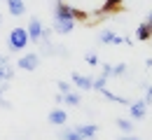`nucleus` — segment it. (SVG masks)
<instances>
[{
  "mask_svg": "<svg viewBox=\"0 0 152 140\" xmlns=\"http://www.w3.org/2000/svg\"><path fill=\"white\" fill-rule=\"evenodd\" d=\"M7 44H10V52H21V49H26L31 42H28V33H26V28H12L10 30V38H7Z\"/></svg>",
  "mask_w": 152,
  "mask_h": 140,
  "instance_id": "1",
  "label": "nucleus"
},
{
  "mask_svg": "<svg viewBox=\"0 0 152 140\" xmlns=\"http://www.w3.org/2000/svg\"><path fill=\"white\" fill-rule=\"evenodd\" d=\"M42 21L38 19V17H31V21H28V26H26V33H28V42L31 44H35L38 47L40 40H42Z\"/></svg>",
  "mask_w": 152,
  "mask_h": 140,
  "instance_id": "2",
  "label": "nucleus"
},
{
  "mask_svg": "<svg viewBox=\"0 0 152 140\" xmlns=\"http://www.w3.org/2000/svg\"><path fill=\"white\" fill-rule=\"evenodd\" d=\"M19 65L21 70H28V73H33V70H38L40 68V54L38 52H28V54H23L19 59Z\"/></svg>",
  "mask_w": 152,
  "mask_h": 140,
  "instance_id": "3",
  "label": "nucleus"
},
{
  "mask_svg": "<svg viewBox=\"0 0 152 140\" xmlns=\"http://www.w3.org/2000/svg\"><path fill=\"white\" fill-rule=\"evenodd\" d=\"M148 103L140 98V100H136V103H131L129 105V115H131V121H138V119H145V115H148Z\"/></svg>",
  "mask_w": 152,
  "mask_h": 140,
  "instance_id": "4",
  "label": "nucleus"
},
{
  "mask_svg": "<svg viewBox=\"0 0 152 140\" xmlns=\"http://www.w3.org/2000/svg\"><path fill=\"white\" fill-rule=\"evenodd\" d=\"M73 86H77L80 91H91V84H94V77L89 75H82V73H73Z\"/></svg>",
  "mask_w": 152,
  "mask_h": 140,
  "instance_id": "5",
  "label": "nucleus"
},
{
  "mask_svg": "<svg viewBox=\"0 0 152 140\" xmlns=\"http://www.w3.org/2000/svg\"><path fill=\"white\" fill-rule=\"evenodd\" d=\"M73 28H75L73 19H54V26H52V30L58 35H68V33H73Z\"/></svg>",
  "mask_w": 152,
  "mask_h": 140,
  "instance_id": "6",
  "label": "nucleus"
},
{
  "mask_svg": "<svg viewBox=\"0 0 152 140\" xmlns=\"http://www.w3.org/2000/svg\"><path fill=\"white\" fill-rule=\"evenodd\" d=\"M47 121L52 124V126H66V121H68V115H66V110H61V107H54L49 115H47Z\"/></svg>",
  "mask_w": 152,
  "mask_h": 140,
  "instance_id": "7",
  "label": "nucleus"
},
{
  "mask_svg": "<svg viewBox=\"0 0 152 140\" xmlns=\"http://www.w3.org/2000/svg\"><path fill=\"white\" fill-rule=\"evenodd\" d=\"M98 42H101V44H122L124 38L117 35L115 30H101V33H98Z\"/></svg>",
  "mask_w": 152,
  "mask_h": 140,
  "instance_id": "8",
  "label": "nucleus"
},
{
  "mask_svg": "<svg viewBox=\"0 0 152 140\" xmlns=\"http://www.w3.org/2000/svg\"><path fill=\"white\" fill-rule=\"evenodd\" d=\"M5 5H7V12L12 17H23L26 14V2L23 0H5Z\"/></svg>",
  "mask_w": 152,
  "mask_h": 140,
  "instance_id": "9",
  "label": "nucleus"
},
{
  "mask_svg": "<svg viewBox=\"0 0 152 140\" xmlns=\"http://www.w3.org/2000/svg\"><path fill=\"white\" fill-rule=\"evenodd\" d=\"M58 140H84V138L75 126H61L58 128Z\"/></svg>",
  "mask_w": 152,
  "mask_h": 140,
  "instance_id": "10",
  "label": "nucleus"
},
{
  "mask_svg": "<svg viewBox=\"0 0 152 140\" xmlns=\"http://www.w3.org/2000/svg\"><path fill=\"white\" fill-rule=\"evenodd\" d=\"M75 128L82 133V138H84V140H94L96 133H98V124H77Z\"/></svg>",
  "mask_w": 152,
  "mask_h": 140,
  "instance_id": "11",
  "label": "nucleus"
},
{
  "mask_svg": "<svg viewBox=\"0 0 152 140\" xmlns=\"http://www.w3.org/2000/svg\"><path fill=\"white\" fill-rule=\"evenodd\" d=\"M63 105H68V107H80L82 105V94L80 91H68L66 96H63Z\"/></svg>",
  "mask_w": 152,
  "mask_h": 140,
  "instance_id": "12",
  "label": "nucleus"
},
{
  "mask_svg": "<svg viewBox=\"0 0 152 140\" xmlns=\"http://www.w3.org/2000/svg\"><path fill=\"white\" fill-rule=\"evenodd\" d=\"M122 2L124 0H105L103 2V7L98 9L101 14H110V12H117V9H122Z\"/></svg>",
  "mask_w": 152,
  "mask_h": 140,
  "instance_id": "13",
  "label": "nucleus"
},
{
  "mask_svg": "<svg viewBox=\"0 0 152 140\" xmlns=\"http://www.w3.org/2000/svg\"><path fill=\"white\" fill-rule=\"evenodd\" d=\"M150 38H152V28L148 26V23H145V21H143V23L136 28V40L145 42V40H150Z\"/></svg>",
  "mask_w": 152,
  "mask_h": 140,
  "instance_id": "14",
  "label": "nucleus"
},
{
  "mask_svg": "<svg viewBox=\"0 0 152 140\" xmlns=\"http://www.w3.org/2000/svg\"><path fill=\"white\" fill-rule=\"evenodd\" d=\"M117 128H119L124 136H131L133 128H136V124H133L131 119H124V117H119V119H117Z\"/></svg>",
  "mask_w": 152,
  "mask_h": 140,
  "instance_id": "15",
  "label": "nucleus"
},
{
  "mask_svg": "<svg viewBox=\"0 0 152 140\" xmlns=\"http://www.w3.org/2000/svg\"><path fill=\"white\" fill-rule=\"evenodd\" d=\"M98 94H103L108 100H115V103H122V105H131L126 98H122V96H117V94H113V91H108V89H103V91H98Z\"/></svg>",
  "mask_w": 152,
  "mask_h": 140,
  "instance_id": "16",
  "label": "nucleus"
},
{
  "mask_svg": "<svg viewBox=\"0 0 152 140\" xmlns=\"http://www.w3.org/2000/svg\"><path fill=\"white\" fill-rule=\"evenodd\" d=\"M12 77H14V68H12V65H2V68H0V84H2V82H10Z\"/></svg>",
  "mask_w": 152,
  "mask_h": 140,
  "instance_id": "17",
  "label": "nucleus"
},
{
  "mask_svg": "<svg viewBox=\"0 0 152 140\" xmlns=\"http://www.w3.org/2000/svg\"><path fill=\"white\" fill-rule=\"evenodd\" d=\"M129 73V65L126 63H117V65H113V77H124Z\"/></svg>",
  "mask_w": 152,
  "mask_h": 140,
  "instance_id": "18",
  "label": "nucleus"
},
{
  "mask_svg": "<svg viewBox=\"0 0 152 140\" xmlns=\"http://www.w3.org/2000/svg\"><path fill=\"white\" fill-rule=\"evenodd\" d=\"M84 61H87L91 68L101 65V59H98V54H96V52H87V54H84Z\"/></svg>",
  "mask_w": 152,
  "mask_h": 140,
  "instance_id": "19",
  "label": "nucleus"
},
{
  "mask_svg": "<svg viewBox=\"0 0 152 140\" xmlns=\"http://www.w3.org/2000/svg\"><path fill=\"white\" fill-rule=\"evenodd\" d=\"M105 84H108V80H105L103 75H98V77H94V84H91V89H94V91H103V89H105Z\"/></svg>",
  "mask_w": 152,
  "mask_h": 140,
  "instance_id": "20",
  "label": "nucleus"
},
{
  "mask_svg": "<svg viewBox=\"0 0 152 140\" xmlns=\"http://www.w3.org/2000/svg\"><path fill=\"white\" fill-rule=\"evenodd\" d=\"M56 86H58V94H63V96H66L68 91H73V84H70V82H63V80H58Z\"/></svg>",
  "mask_w": 152,
  "mask_h": 140,
  "instance_id": "21",
  "label": "nucleus"
},
{
  "mask_svg": "<svg viewBox=\"0 0 152 140\" xmlns=\"http://www.w3.org/2000/svg\"><path fill=\"white\" fill-rule=\"evenodd\" d=\"M101 75H103L105 80H110V77H113V65H110V63H101Z\"/></svg>",
  "mask_w": 152,
  "mask_h": 140,
  "instance_id": "22",
  "label": "nucleus"
},
{
  "mask_svg": "<svg viewBox=\"0 0 152 140\" xmlns=\"http://www.w3.org/2000/svg\"><path fill=\"white\" fill-rule=\"evenodd\" d=\"M145 103H148V105H152V84H148V86H145Z\"/></svg>",
  "mask_w": 152,
  "mask_h": 140,
  "instance_id": "23",
  "label": "nucleus"
},
{
  "mask_svg": "<svg viewBox=\"0 0 152 140\" xmlns=\"http://www.w3.org/2000/svg\"><path fill=\"white\" fill-rule=\"evenodd\" d=\"M7 91H10V82H2V84H0V98H2Z\"/></svg>",
  "mask_w": 152,
  "mask_h": 140,
  "instance_id": "24",
  "label": "nucleus"
},
{
  "mask_svg": "<svg viewBox=\"0 0 152 140\" xmlns=\"http://www.w3.org/2000/svg\"><path fill=\"white\" fill-rule=\"evenodd\" d=\"M2 65H10V54H0V68Z\"/></svg>",
  "mask_w": 152,
  "mask_h": 140,
  "instance_id": "25",
  "label": "nucleus"
},
{
  "mask_svg": "<svg viewBox=\"0 0 152 140\" xmlns=\"http://www.w3.org/2000/svg\"><path fill=\"white\" fill-rule=\"evenodd\" d=\"M0 107H2V110H12V103L5 100V98H0Z\"/></svg>",
  "mask_w": 152,
  "mask_h": 140,
  "instance_id": "26",
  "label": "nucleus"
},
{
  "mask_svg": "<svg viewBox=\"0 0 152 140\" xmlns=\"http://www.w3.org/2000/svg\"><path fill=\"white\" fill-rule=\"evenodd\" d=\"M56 105H63V94H56Z\"/></svg>",
  "mask_w": 152,
  "mask_h": 140,
  "instance_id": "27",
  "label": "nucleus"
},
{
  "mask_svg": "<svg viewBox=\"0 0 152 140\" xmlns=\"http://www.w3.org/2000/svg\"><path fill=\"white\" fill-rule=\"evenodd\" d=\"M119 140H140V138H133V136H122Z\"/></svg>",
  "mask_w": 152,
  "mask_h": 140,
  "instance_id": "28",
  "label": "nucleus"
},
{
  "mask_svg": "<svg viewBox=\"0 0 152 140\" xmlns=\"http://www.w3.org/2000/svg\"><path fill=\"white\" fill-rule=\"evenodd\" d=\"M0 28H2V12H0Z\"/></svg>",
  "mask_w": 152,
  "mask_h": 140,
  "instance_id": "29",
  "label": "nucleus"
}]
</instances>
